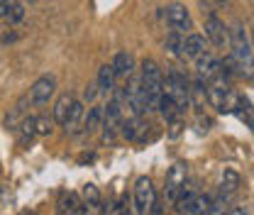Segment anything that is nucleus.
I'll list each match as a JSON object with an SVG mask.
<instances>
[{"label":"nucleus","mask_w":254,"mask_h":215,"mask_svg":"<svg viewBox=\"0 0 254 215\" xmlns=\"http://www.w3.org/2000/svg\"><path fill=\"white\" fill-rule=\"evenodd\" d=\"M139 88H142V108L144 113L157 110L159 98L164 93V73L154 59H144L139 71Z\"/></svg>","instance_id":"f257e3e1"},{"label":"nucleus","mask_w":254,"mask_h":215,"mask_svg":"<svg viewBox=\"0 0 254 215\" xmlns=\"http://www.w3.org/2000/svg\"><path fill=\"white\" fill-rule=\"evenodd\" d=\"M230 47H232V62L237 64V69H247V73L252 76V42L242 25H237L230 32Z\"/></svg>","instance_id":"f03ea898"},{"label":"nucleus","mask_w":254,"mask_h":215,"mask_svg":"<svg viewBox=\"0 0 254 215\" xmlns=\"http://www.w3.org/2000/svg\"><path fill=\"white\" fill-rule=\"evenodd\" d=\"M189 88H190L189 78H186L181 71L171 69V71H169V76H166V83H164V93L176 103V108H179L181 113L189 108Z\"/></svg>","instance_id":"7ed1b4c3"},{"label":"nucleus","mask_w":254,"mask_h":215,"mask_svg":"<svg viewBox=\"0 0 254 215\" xmlns=\"http://www.w3.org/2000/svg\"><path fill=\"white\" fill-rule=\"evenodd\" d=\"M157 198V191L152 186V179L149 176H139L137 184H134V213L137 215H147L152 203Z\"/></svg>","instance_id":"20e7f679"},{"label":"nucleus","mask_w":254,"mask_h":215,"mask_svg":"<svg viewBox=\"0 0 254 215\" xmlns=\"http://www.w3.org/2000/svg\"><path fill=\"white\" fill-rule=\"evenodd\" d=\"M235 98H237V95H232L230 88H227V86H222V83H210V86L205 88V100H208L218 113H230V110H232Z\"/></svg>","instance_id":"39448f33"},{"label":"nucleus","mask_w":254,"mask_h":215,"mask_svg":"<svg viewBox=\"0 0 254 215\" xmlns=\"http://www.w3.org/2000/svg\"><path fill=\"white\" fill-rule=\"evenodd\" d=\"M54 91H57V78L54 76H39L32 83L27 98H30V103H34V105H47L49 98L54 95Z\"/></svg>","instance_id":"423d86ee"},{"label":"nucleus","mask_w":254,"mask_h":215,"mask_svg":"<svg viewBox=\"0 0 254 215\" xmlns=\"http://www.w3.org/2000/svg\"><path fill=\"white\" fill-rule=\"evenodd\" d=\"M195 71H198V78H200L203 83L215 81V78H220L222 76V62L218 59V57L203 52V54L195 59Z\"/></svg>","instance_id":"0eeeda50"},{"label":"nucleus","mask_w":254,"mask_h":215,"mask_svg":"<svg viewBox=\"0 0 254 215\" xmlns=\"http://www.w3.org/2000/svg\"><path fill=\"white\" fill-rule=\"evenodd\" d=\"M186 176H189V169L186 164H174L166 174V186H164V201L174 203L176 193L181 191V186L186 184Z\"/></svg>","instance_id":"6e6552de"},{"label":"nucleus","mask_w":254,"mask_h":215,"mask_svg":"<svg viewBox=\"0 0 254 215\" xmlns=\"http://www.w3.org/2000/svg\"><path fill=\"white\" fill-rule=\"evenodd\" d=\"M166 25L171 27V32H179V34H186L193 27L189 10L181 2H174V5L166 7Z\"/></svg>","instance_id":"1a4fd4ad"},{"label":"nucleus","mask_w":254,"mask_h":215,"mask_svg":"<svg viewBox=\"0 0 254 215\" xmlns=\"http://www.w3.org/2000/svg\"><path fill=\"white\" fill-rule=\"evenodd\" d=\"M205 37L215 47H227L230 44V30L225 27V22L218 15H208V20H205Z\"/></svg>","instance_id":"9d476101"},{"label":"nucleus","mask_w":254,"mask_h":215,"mask_svg":"<svg viewBox=\"0 0 254 215\" xmlns=\"http://www.w3.org/2000/svg\"><path fill=\"white\" fill-rule=\"evenodd\" d=\"M203 52H205V39L200 34H184V39H181V57L198 59Z\"/></svg>","instance_id":"9b49d317"},{"label":"nucleus","mask_w":254,"mask_h":215,"mask_svg":"<svg viewBox=\"0 0 254 215\" xmlns=\"http://www.w3.org/2000/svg\"><path fill=\"white\" fill-rule=\"evenodd\" d=\"M25 17L22 0H0V20L5 22H20Z\"/></svg>","instance_id":"f8f14e48"},{"label":"nucleus","mask_w":254,"mask_h":215,"mask_svg":"<svg viewBox=\"0 0 254 215\" xmlns=\"http://www.w3.org/2000/svg\"><path fill=\"white\" fill-rule=\"evenodd\" d=\"M27 105H30V98L22 95V98L10 108V113L5 115V127H7V130H17V125L27 118Z\"/></svg>","instance_id":"ddd939ff"},{"label":"nucleus","mask_w":254,"mask_h":215,"mask_svg":"<svg viewBox=\"0 0 254 215\" xmlns=\"http://www.w3.org/2000/svg\"><path fill=\"white\" fill-rule=\"evenodd\" d=\"M57 213L59 215H81V198L71 191H66L57 201Z\"/></svg>","instance_id":"4468645a"},{"label":"nucleus","mask_w":254,"mask_h":215,"mask_svg":"<svg viewBox=\"0 0 254 215\" xmlns=\"http://www.w3.org/2000/svg\"><path fill=\"white\" fill-rule=\"evenodd\" d=\"M110 66H113V71H115V78H127V76H132V71H134V59H132V54L120 52V54H115V59L110 62Z\"/></svg>","instance_id":"2eb2a0df"},{"label":"nucleus","mask_w":254,"mask_h":215,"mask_svg":"<svg viewBox=\"0 0 254 215\" xmlns=\"http://www.w3.org/2000/svg\"><path fill=\"white\" fill-rule=\"evenodd\" d=\"M115 71H113V66L110 64H103L100 66V71H98V81H95V88L98 93H110L115 91Z\"/></svg>","instance_id":"dca6fc26"},{"label":"nucleus","mask_w":254,"mask_h":215,"mask_svg":"<svg viewBox=\"0 0 254 215\" xmlns=\"http://www.w3.org/2000/svg\"><path fill=\"white\" fill-rule=\"evenodd\" d=\"M73 95L71 93H66V95H62L57 103H54V113H52V120L57 125H66V118H68V113H71V105H73Z\"/></svg>","instance_id":"f3484780"},{"label":"nucleus","mask_w":254,"mask_h":215,"mask_svg":"<svg viewBox=\"0 0 254 215\" xmlns=\"http://www.w3.org/2000/svg\"><path fill=\"white\" fill-rule=\"evenodd\" d=\"M83 132H95V130H100L103 127V105H93V108H88V113L83 115Z\"/></svg>","instance_id":"a211bd4d"},{"label":"nucleus","mask_w":254,"mask_h":215,"mask_svg":"<svg viewBox=\"0 0 254 215\" xmlns=\"http://www.w3.org/2000/svg\"><path fill=\"white\" fill-rule=\"evenodd\" d=\"M34 137H37V135H34V118L27 115L22 123L17 125V144H20V147H30V142Z\"/></svg>","instance_id":"6ab92c4d"},{"label":"nucleus","mask_w":254,"mask_h":215,"mask_svg":"<svg viewBox=\"0 0 254 215\" xmlns=\"http://www.w3.org/2000/svg\"><path fill=\"white\" fill-rule=\"evenodd\" d=\"M193 196H195L193 186H190V184H184V186H181V191L176 193L174 203H171V206H174V211H176L179 215H184L186 211H189V203H190V198H193Z\"/></svg>","instance_id":"aec40b11"},{"label":"nucleus","mask_w":254,"mask_h":215,"mask_svg":"<svg viewBox=\"0 0 254 215\" xmlns=\"http://www.w3.org/2000/svg\"><path fill=\"white\" fill-rule=\"evenodd\" d=\"M250 105H252V103H250V98H245V95H237L235 103H232V110L237 113V118L247 125V127H252V108H250Z\"/></svg>","instance_id":"412c9836"},{"label":"nucleus","mask_w":254,"mask_h":215,"mask_svg":"<svg viewBox=\"0 0 254 215\" xmlns=\"http://www.w3.org/2000/svg\"><path fill=\"white\" fill-rule=\"evenodd\" d=\"M83 123V103L81 100H73V105H71V113H68V118H66V132H76L78 130V125Z\"/></svg>","instance_id":"4be33fe9"},{"label":"nucleus","mask_w":254,"mask_h":215,"mask_svg":"<svg viewBox=\"0 0 254 215\" xmlns=\"http://www.w3.org/2000/svg\"><path fill=\"white\" fill-rule=\"evenodd\" d=\"M157 110L161 113V115H164V118H166V120H169V123H171V120H176V118H179V113H181V110L176 108V103H174V100H171L166 93H161Z\"/></svg>","instance_id":"5701e85b"},{"label":"nucleus","mask_w":254,"mask_h":215,"mask_svg":"<svg viewBox=\"0 0 254 215\" xmlns=\"http://www.w3.org/2000/svg\"><path fill=\"white\" fill-rule=\"evenodd\" d=\"M242 186V179H240V174L237 171H232V169H227L225 174H222V193L225 196H230V193H235L237 188Z\"/></svg>","instance_id":"b1692460"},{"label":"nucleus","mask_w":254,"mask_h":215,"mask_svg":"<svg viewBox=\"0 0 254 215\" xmlns=\"http://www.w3.org/2000/svg\"><path fill=\"white\" fill-rule=\"evenodd\" d=\"M208 203H210V198L205 196V193H195L193 198H190L189 203V215H205L208 213Z\"/></svg>","instance_id":"393cba45"},{"label":"nucleus","mask_w":254,"mask_h":215,"mask_svg":"<svg viewBox=\"0 0 254 215\" xmlns=\"http://www.w3.org/2000/svg\"><path fill=\"white\" fill-rule=\"evenodd\" d=\"M230 211V201H227V196L222 193L218 198H210V203H208V213L205 215H225Z\"/></svg>","instance_id":"a878e982"},{"label":"nucleus","mask_w":254,"mask_h":215,"mask_svg":"<svg viewBox=\"0 0 254 215\" xmlns=\"http://www.w3.org/2000/svg\"><path fill=\"white\" fill-rule=\"evenodd\" d=\"M52 130H54V120L52 118H47V115H37L34 118V135L47 137V135H52Z\"/></svg>","instance_id":"bb28decb"},{"label":"nucleus","mask_w":254,"mask_h":215,"mask_svg":"<svg viewBox=\"0 0 254 215\" xmlns=\"http://www.w3.org/2000/svg\"><path fill=\"white\" fill-rule=\"evenodd\" d=\"M81 215H103V198L81 201Z\"/></svg>","instance_id":"cd10ccee"},{"label":"nucleus","mask_w":254,"mask_h":215,"mask_svg":"<svg viewBox=\"0 0 254 215\" xmlns=\"http://www.w3.org/2000/svg\"><path fill=\"white\" fill-rule=\"evenodd\" d=\"M103 215H127V198L113 201L108 208H103Z\"/></svg>","instance_id":"c85d7f7f"},{"label":"nucleus","mask_w":254,"mask_h":215,"mask_svg":"<svg viewBox=\"0 0 254 215\" xmlns=\"http://www.w3.org/2000/svg\"><path fill=\"white\" fill-rule=\"evenodd\" d=\"M181 39H184V34H179V32H171L166 37V49L176 57H181Z\"/></svg>","instance_id":"c756f323"},{"label":"nucleus","mask_w":254,"mask_h":215,"mask_svg":"<svg viewBox=\"0 0 254 215\" xmlns=\"http://www.w3.org/2000/svg\"><path fill=\"white\" fill-rule=\"evenodd\" d=\"M147 215H164V203H161V198H154V203H152V208H149V213Z\"/></svg>","instance_id":"7c9ffc66"},{"label":"nucleus","mask_w":254,"mask_h":215,"mask_svg":"<svg viewBox=\"0 0 254 215\" xmlns=\"http://www.w3.org/2000/svg\"><path fill=\"white\" fill-rule=\"evenodd\" d=\"M225 215H250V211H247L245 206H235V208H230Z\"/></svg>","instance_id":"2f4dec72"},{"label":"nucleus","mask_w":254,"mask_h":215,"mask_svg":"<svg viewBox=\"0 0 254 215\" xmlns=\"http://www.w3.org/2000/svg\"><path fill=\"white\" fill-rule=\"evenodd\" d=\"M95 95H98V88H95V86H88V88L83 91V98H86V100H95Z\"/></svg>","instance_id":"473e14b6"},{"label":"nucleus","mask_w":254,"mask_h":215,"mask_svg":"<svg viewBox=\"0 0 254 215\" xmlns=\"http://www.w3.org/2000/svg\"><path fill=\"white\" fill-rule=\"evenodd\" d=\"M227 2H230V0H215V5H218V7H222V5H227Z\"/></svg>","instance_id":"72a5a7b5"},{"label":"nucleus","mask_w":254,"mask_h":215,"mask_svg":"<svg viewBox=\"0 0 254 215\" xmlns=\"http://www.w3.org/2000/svg\"><path fill=\"white\" fill-rule=\"evenodd\" d=\"M20 215H37V213H32V211H25V213H20Z\"/></svg>","instance_id":"f704fd0d"}]
</instances>
